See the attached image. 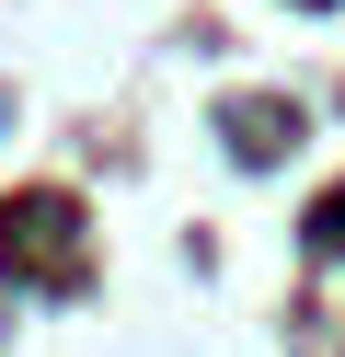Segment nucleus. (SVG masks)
I'll return each mask as SVG.
<instances>
[{
	"mask_svg": "<svg viewBox=\"0 0 345 357\" xmlns=\"http://www.w3.org/2000/svg\"><path fill=\"white\" fill-rule=\"evenodd\" d=\"M311 231H322V242H345V196H322V208H311Z\"/></svg>",
	"mask_w": 345,
	"mask_h": 357,
	"instance_id": "obj_1",
	"label": "nucleus"
}]
</instances>
